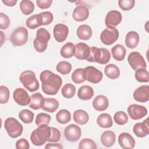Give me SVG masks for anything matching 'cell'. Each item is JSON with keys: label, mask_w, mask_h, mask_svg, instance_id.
Wrapping results in <instances>:
<instances>
[{"label": "cell", "mask_w": 149, "mask_h": 149, "mask_svg": "<svg viewBox=\"0 0 149 149\" xmlns=\"http://www.w3.org/2000/svg\"><path fill=\"white\" fill-rule=\"evenodd\" d=\"M42 91L47 95L56 94L62 84V78L49 70H45L40 73Z\"/></svg>", "instance_id": "obj_1"}, {"label": "cell", "mask_w": 149, "mask_h": 149, "mask_svg": "<svg viewBox=\"0 0 149 149\" xmlns=\"http://www.w3.org/2000/svg\"><path fill=\"white\" fill-rule=\"evenodd\" d=\"M50 135L51 127L48 125H41L32 132L30 140L34 146H41L48 141Z\"/></svg>", "instance_id": "obj_2"}, {"label": "cell", "mask_w": 149, "mask_h": 149, "mask_svg": "<svg viewBox=\"0 0 149 149\" xmlns=\"http://www.w3.org/2000/svg\"><path fill=\"white\" fill-rule=\"evenodd\" d=\"M110 59L111 53L107 48L91 47L90 55L86 61L105 65L109 61Z\"/></svg>", "instance_id": "obj_3"}, {"label": "cell", "mask_w": 149, "mask_h": 149, "mask_svg": "<svg viewBox=\"0 0 149 149\" xmlns=\"http://www.w3.org/2000/svg\"><path fill=\"white\" fill-rule=\"evenodd\" d=\"M19 80L23 86L30 92H34L39 88V82L36 74L31 70H27L22 72Z\"/></svg>", "instance_id": "obj_4"}, {"label": "cell", "mask_w": 149, "mask_h": 149, "mask_svg": "<svg viewBox=\"0 0 149 149\" xmlns=\"http://www.w3.org/2000/svg\"><path fill=\"white\" fill-rule=\"evenodd\" d=\"M4 127L8 135L13 139L20 136L23 130L22 125L16 119L12 117L8 118L5 120Z\"/></svg>", "instance_id": "obj_5"}, {"label": "cell", "mask_w": 149, "mask_h": 149, "mask_svg": "<svg viewBox=\"0 0 149 149\" xmlns=\"http://www.w3.org/2000/svg\"><path fill=\"white\" fill-rule=\"evenodd\" d=\"M28 31L24 27H17L10 36V42L14 46H22L28 40Z\"/></svg>", "instance_id": "obj_6"}, {"label": "cell", "mask_w": 149, "mask_h": 149, "mask_svg": "<svg viewBox=\"0 0 149 149\" xmlns=\"http://www.w3.org/2000/svg\"><path fill=\"white\" fill-rule=\"evenodd\" d=\"M119 36V31L116 28L107 26L101 32L100 34V40L104 44L110 45L118 40Z\"/></svg>", "instance_id": "obj_7"}, {"label": "cell", "mask_w": 149, "mask_h": 149, "mask_svg": "<svg viewBox=\"0 0 149 149\" xmlns=\"http://www.w3.org/2000/svg\"><path fill=\"white\" fill-rule=\"evenodd\" d=\"M83 74L86 80L93 84L100 82L103 77L102 73L92 66H88L83 69Z\"/></svg>", "instance_id": "obj_8"}, {"label": "cell", "mask_w": 149, "mask_h": 149, "mask_svg": "<svg viewBox=\"0 0 149 149\" xmlns=\"http://www.w3.org/2000/svg\"><path fill=\"white\" fill-rule=\"evenodd\" d=\"M127 61L131 68L134 70L140 68H146L147 67L143 56L139 52L133 51L130 53L127 57Z\"/></svg>", "instance_id": "obj_9"}, {"label": "cell", "mask_w": 149, "mask_h": 149, "mask_svg": "<svg viewBox=\"0 0 149 149\" xmlns=\"http://www.w3.org/2000/svg\"><path fill=\"white\" fill-rule=\"evenodd\" d=\"M81 129L79 126L75 124H70L64 130L65 139L70 142L77 141L81 137Z\"/></svg>", "instance_id": "obj_10"}, {"label": "cell", "mask_w": 149, "mask_h": 149, "mask_svg": "<svg viewBox=\"0 0 149 149\" xmlns=\"http://www.w3.org/2000/svg\"><path fill=\"white\" fill-rule=\"evenodd\" d=\"M129 116L133 120H139L147 114V109L138 104H132L127 109Z\"/></svg>", "instance_id": "obj_11"}, {"label": "cell", "mask_w": 149, "mask_h": 149, "mask_svg": "<svg viewBox=\"0 0 149 149\" xmlns=\"http://www.w3.org/2000/svg\"><path fill=\"white\" fill-rule=\"evenodd\" d=\"M13 98L14 101L20 106H26L30 101V97L27 91L22 88H17L13 91Z\"/></svg>", "instance_id": "obj_12"}, {"label": "cell", "mask_w": 149, "mask_h": 149, "mask_svg": "<svg viewBox=\"0 0 149 149\" xmlns=\"http://www.w3.org/2000/svg\"><path fill=\"white\" fill-rule=\"evenodd\" d=\"M69 33V28L67 26L63 24L58 23L56 24L53 29V34L55 40L62 42L66 40Z\"/></svg>", "instance_id": "obj_13"}, {"label": "cell", "mask_w": 149, "mask_h": 149, "mask_svg": "<svg viewBox=\"0 0 149 149\" xmlns=\"http://www.w3.org/2000/svg\"><path fill=\"white\" fill-rule=\"evenodd\" d=\"M122 19V16L120 12L112 10L108 12L105 18V24L107 26L115 27L119 24Z\"/></svg>", "instance_id": "obj_14"}, {"label": "cell", "mask_w": 149, "mask_h": 149, "mask_svg": "<svg viewBox=\"0 0 149 149\" xmlns=\"http://www.w3.org/2000/svg\"><path fill=\"white\" fill-rule=\"evenodd\" d=\"M90 47L86 43L79 42L75 45L74 56L79 60H87L90 55Z\"/></svg>", "instance_id": "obj_15"}, {"label": "cell", "mask_w": 149, "mask_h": 149, "mask_svg": "<svg viewBox=\"0 0 149 149\" xmlns=\"http://www.w3.org/2000/svg\"><path fill=\"white\" fill-rule=\"evenodd\" d=\"M133 96L137 102H147L149 100V86L148 85L140 86L134 91Z\"/></svg>", "instance_id": "obj_16"}, {"label": "cell", "mask_w": 149, "mask_h": 149, "mask_svg": "<svg viewBox=\"0 0 149 149\" xmlns=\"http://www.w3.org/2000/svg\"><path fill=\"white\" fill-rule=\"evenodd\" d=\"M118 143L121 148L130 149L134 147L136 143L133 136L127 132H123L119 134Z\"/></svg>", "instance_id": "obj_17"}, {"label": "cell", "mask_w": 149, "mask_h": 149, "mask_svg": "<svg viewBox=\"0 0 149 149\" xmlns=\"http://www.w3.org/2000/svg\"><path fill=\"white\" fill-rule=\"evenodd\" d=\"M72 16L77 22H83L89 16L88 8L83 5H77L73 11Z\"/></svg>", "instance_id": "obj_18"}, {"label": "cell", "mask_w": 149, "mask_h": 149, "mask_svg": "<svg viewBox=\"0 0 149 149\" xmlns=\"http://www.w3.org/2000/svg\"><path fill=\"white\" fill-rule=\"evenodd\" d=\"M133 132L134 134L140 138L146 137L149 134V127L148 123V118L142 122L136 123L133 127Z\"/></svg>", "instance_id": "obj_19"}, {"label": "cell", "mask_w": 149, "mask_h": 149, "mask_svg": "<svg viewBox=\"0 0 149 149\" xmlns=\"http://www.w3.org/2000/svg\"><path fill=\"white\" fill-rule=\"evenodd\" d=\"M93 108L98 111H104L109 106V101L107 97L104 95H97L93 101Z\"/></svg>", "instance_id": "obj_20"}, {"label": "cell", "mask_w": 149, "mask_h": 149, "mask_svg": "<svg viewBox=\"0 0 149 149\" xmlns=\"http://www.w3.org/2000/svg\"><path fill=\"white\" fill-rule=\"evenodd\" d=\"M45 98L40 93H36L30 96V101L29 106L30 108L37 110L42 108L44 105Z\"/></svg>", "instance_id": "obj_21"}, {"label": "cell", "mask_w": 149, "mask_h": 149, "mask_svg": "<svg viewBox=\"0 0 149 149\" xmlns=\"http://www.w3.org/2000/svg\"><path fill=\"white\" fill-rule=\"evenodd\" d=\"M100 140L103 146L107 147H111L115 143V133L112 130H105L102 133Z\"/></svg>", "instance_id": "obj_22"}, {"label": "cell", "mask_w": 149, "mask_h": 149, "mask_svg": "<svg viewBox=\"0 0 149 149\" xmlns=\"http://www.w3.org/2000/svg\"><path fill=\"white\" fill-rule=\"evenodd\" d=\"M139 40L140 37L139 34L136 31H130L126 35L125 44L128 48L133 49L138 45Z\"/></svg>", "instance_id": "obj_23"}, {"label": "cell", "mask_w": 149, "mask_h": 149, "mask_svg": "<svg viewBox=\"0 0 149 149\" xmlns=\"http://www.w3.org/2000/svg\"><path fill=\"white\" fill-rule=\"evenodd\" d=\"M76 34L79 38L83 40H88L91 37L93 31L88 25L81 24L78 27L76 30Z\"/></svg>", "instance_id": "obj_24"}, {"label": "cell", "mask_w": 149, "mask_h": 149, "mask_svg": "<svg viewBox=\"0 0 149 149\" xmlns=\"http://www.w3.org/2000/svg\"><path fill=\"white\" fill-rule=\"evenodd\" d=\"M94 95L93 88L87 85H84L79 88L77 92L78 97L82 100H90Z\"/></svg>", "instance_id": "obj_25"}, {"label": "cell", "mask_w": 149, "mask_h": 149, "mask_svg": "<svg viewBox=\"0 0 149 149\" xmlns=\"http://www.w3.org/2000/svg\"><path fill=\"white\" fill-rule=\"evenodd\" d=\"M111 52L113 58L118 61H123L126 54V50L125 47L121 44H116L111 48Z\"/></svg>", "instance_id": "obj_26"}, {"label": "cell", "mask_w": 149, "mask_h": 149, "mask_svg": "<svg viewBox=\"0 0 149 149\" xmlns=\"http://www.w3.org/2000/svg\"><path fill=\"white\" fill-rule=\"evenodd\" d=\"M42 18L41 15L36 14L29 17L26 22V26L30 29H35L42 25Z\"/></svg>", "instance_id": "obj_27"}, {"label": "cell", "mask_w": 149, "mask_h": 149, "mask_svg": "<svg viewBox=\"0 0 149 149\" xmlns=\"http://www.w3.org/2000/svg\"><path fill=\"white\" fill-rule=\"evenodd\" d=\"M74 121L79 125H84L89 120V116L87 112L83 109H77L73 114Z\"/></svg>", "instance_id": "obj_28"}, {"label": "cell", "mask_w": 149, "mask_h": 149, "mask_svg": "<svg viewBox=\"0 0 149 149\" xmlns=\"http://www.w3.org/2000/svg\"><path fill=\"white\" fill-rule=\"evenodd\" d=\"M97 123L100 127L102 128H109L113 125L112 117L107 113L100 114L97 119Z\"/></svg>", "instance_id": "obj_29"}, {"label": "cell", "mask_w": 149, "mask_h": 149, "mask_svg": "<svg viewBox=\"0 0 149 149\" xmlns=\"http://www.w3.org/2000/svg\"><path fill=\"white\" fill-rule=\"evenodd\" d=\"M104 73L105 75L111 79H116L120 76L119 68L116 65L112 63L105 66Z\"/></svg>", "instance_id": "obj_30"}, {"label": "cell", "mask_w": 149, "mask_h": 149, "mask_svg": "<svg viewBox=\"0 0 149 149\" xmlns=\"http://www.w3.org/2000/svg\"><path fill=\"white\" fill-rule=\"evenodd\" d=\"M59 102L53 98H45V101L42 109L48 112H54L59 107Z\"/></svg>", "instance_id": "obj_31"}, {"label": "cell", "mask_w": 149, "mask_h": 149, "mask_svg": "<svg viewBox=\"0 0 149 149\" xmlns=\"http://www.w3.org/2000/svg\"><path fill=\"white\" fill-rule=\"evenodd\" d=\"M75 45L72 42H68L63 45L60 51L61 55L65 58H70L74 56Z\"/></svg>", "instance_id": "obj_32"}, {"label": "cell", "mask_w": 149, "mask_h": 149, "mask_svg": "<svg viewBox=\"0 0 149 149\" xmlns=\"http://www.w3.org/2000/svg\"><path fill=\"white\" fill-rule=\"evenodd\" d=\"M51 38L50 33L44 28H40L36 32V38L37 41L44 44H47Z\"/></svg>", "instance_id": "obj_33"}, {"label": "cell", "mask_w": 149, "mask_h": 149, "mask_svg": "<svg viewBox=\"0 0 149 149\" xmlns=\"http://www.w3.org/2000/svg\"><path fill=\"white\" fill-rule=\"evenodd\" d=\"M56 121L61 124H66L71 120L70 112L65 109H61L56 115Z\"/></svg>", "instance_id": "obj_34"}, {"label": "cell", "mask_w": 149, "mask_h": 149, "mask_svg": "<svg viewBox=\"0 0 149 149\" xmlns=\"http://www.w3.org/2000/svg\"><path fill=\"white\" fill-rule=\"evenodd\" d=\"M20 9L24 15H29L34 11V5L33 2L30 0H23L20 3Z\"/></svg>", "instance_id": "obj_35"}, {"label": "cell", "mask_w": 149, "mask_h": 149, "mask_svg": "<svg viewBox=\"0 0 149 149\" xmlns=\"http://www.w3.org/2000/svg\"><path fill=\"white\" fill-rule=\"evenodd\" d=\"M76 91V89L74 85L70 83H66L62 87L61 89V93L65 98L69 99L74 97Z\"/></svg>", "instance_id": "obj_36"}, {"label": "cell", "mask_w": 149, "mask_h": 149, "mask_svg": "<svg viewBox=\"0 0 149 149\" xmlns=\"http://www.w3.org/2000/svg\"><path fill=\"white\" fill-rule=\"evenodd\" d=\"M34 113L27 109H22L19 113V117L20 119L24 123L29 124L31 123L34 119Z\"/></svg>", "instance_id": "obj_37"}, {"label": "cell", "mask_w": 149, "mask_h": 149, "mask_svg": "<svg viewBox=\"0 0 149 149\" xmlns=\"http://www.w3.org/2000/svg\"><path fill=\"white\" fill-rule=\"evenodd\" d=\"M136 80L140 83H147L149 80L148 72L146 68H140L136 70L134 74Z\"/></svg>", "instance_id": "obj_38"}, {"label": "cell", "mask_w": 149, "mask_h": 149, "mask_svg": "<svg viewBox=\"0 0 149 149\" xmlns=\"http://www.w3.org/2000/svg\"><path fill=\"white\" fill-rule=\"evenodd\" d=\"M72 69L71 63L66 61H61L58 63L56 66V70L62 74H69Z\"/></svg>", "instance_id": "obj_39"}, {"label": "cell", "mask_w": 149, "mask_h": 149, "mask_svg": "<svg viewBox=\"0 0 149 149\" xmlns=\"http://www.w3.org/2000/svg\"><path fill=\"white\" fill-rule=\"evenodd\" d=\"M115 122L119 125H124L128 121V116L124 111H118L113 115Z\"/></svg>", "instance_id": "obj_40"}, {"label": "cell", "mask_w": 149, "mask_h": 149, "mask_svg": "<svg viewBox=\"0 0 149 149\" xmlns=\"http://www.w3.org/2000/svg\"><path fill=\"white\" fill-rule=\"evenodd\" d=\"M51 121V116L46 113L41 112L38 113L36 118L35 123L37 126L41 125H48Z\"/></svg>", "instance_id": "obj_41"}, {"label": "cell", "mask_w": 149, "mask_h": 149, "mask_svg": "<svg viewBox=\"0 0 149 149\" xmlns=\"http://www.w3.org/2000/svg\"><path fill=\"white\" fill-rule=\"evenodd\" d=\"M83 68H78L74 70V71L72 73L71 76V79L74 83L80 84L86 81V80L83 77Z\"/></svg>", "instance_id": "obj_42"}, {"label": "cell", "mask_w": 149, "mask_h": 149, "mask_svg": "<svg viewBox=\"0 0 149 149\" xmlns=\"http://www.w3.org/2000/svg\"><path fill=\"white\" fill-rule=\"evenodd\" d=\"M78 147L79 148H80V149H84V148L95 149L97 148V147L96 143L94 140H93L91 139L86 138V139H82L80 141Z\"/></svg>", "instance_id": "obj_43"}, {"label": "cell", "mask_w": 149, "mask_h": 149, "mask_svg": "<svg viewBox=\"0 0 149 149\" xmlns=\"http://www.w3.org/2000/svg\"><path fill=\"white\" fill-rule=\"evenodd\" d=\"M135 5L134 0H119L118 1V5L119 8L124 11L131 10Z\"/></svg>", "instance_id": "obj_44"}, {"label": "cell", "mask_w": 149, "mask_h": 149, "mask_svg": "<svg viewBox=\"0 0 149 149\" xmlns=\"http://www.w3.org/2000/svg\"><path fill=\"white\" fill-rule=\"evenodd\" d=\"M10 96V92L9 88L5 86H0V103L5 104L6 103Z\"/></svg>", "instance_id": "obj_45"}, {"label": "cell", "mask_w": 149, "mask_h": 149, "mask_svg": "<svg viewBox=\"0 0 149 149\" xmlns=\"http://www.w3.org/2000/svg\"><path fill=\"white\" fill-rule=\"evenodd\" d=\"M61 137V134L60 131L54 127H51V135L48 140L49 142L56 143L58 142Z\"/></svg>", "instance_id": "obj_46"}, {"label": "cell", "mask_w": 149, "mask_h": 149, "mask_svg": "<svg viewBox=\"0 0 149 149\" xmlns=\"http://www.w3.org/2000/svg\"><path fill=\"white\" fill-rule=\"evenodd\" d=\"M40 14L41 15L42 18V26L48 25L53 22L54 16L51 12L47 11L40 13Z\"/></svg>", "instance_id": "obj_47"}, {"label": "cell", "mask_w": 149, "mask_h": 149, "mask_svg": "<svg viewBox=\"0 0 149 149\" xmlns=\"http://www.w3.org/2000/svg\"><path fill=\"white\" fill-rule=\"evenodd\" d=\"M10 25V19L8 15L1 12L0 13V29L2 30L7 29Z\"/></svg>", "instance_id": "obj_48"}, {"label": "cell", "mask_w": 149, "mask_h": 149, "mask_svg": "<svg viewBox=\"0 0 149 149\" xmlns=\"http://www.w3.org/2000/svg\"><path fill=\"white\" fill-rule=\"evenodd\" d=\"M29 143L26 139H20L16 142V148L17 149H29Z\"/></svg>", "instance_id": "obj_49"}, {"label": "cell", "mask_w": 149, "mask_h": 149, "mask_svg": "<svg viewBox=\"0 0 149 149\" xmlns=\"http://www.w3.org/2000/svg\"><path fill=\"white\" fill-rule=\"evenodd\" d=\"M52 3V0H37V5L42 9L49 8Z\"/></svg>", "instance_id": "obj_50"}, {"label": "cell", "mask_w": 149, "mask_h": 149, "mask_svg": "<svg viewBox=\"0 0 149 149\" xmlns=\"http://www.w3.org/2000/svg\"><path fill=\"white\" fill-rule=\"evenodd\" d=\"M33 45L35 49L38 52H43L45 51L47 48V44H44L41 42H39L36 40V39L34 40Z\"/></svg>", "instance_id": "obj_51"}, {"label": "cell", "mask_w": 149, "mask_h": 149, "mask_svg": "<svg viewBox=\"0 0 149 149\" xmlns=\"http://www.w3.org/2000/svg\"><path fill=\"white\" fill-rule=\"evenodd\" d=\"M45 148L46 149H58V148H63L62 146L59 143H47L45 146Z\"/></svg>", "instance_id": "obj_52"}, {"label": "cell", "mask_w": 149, "mask_h": 149, "mask_svg": "<svg viewBox=\"0 0 149 149\" xmlns=\"http://www.w3.org/2000/svg\"><path fill=\"white\" fill-rule=\"evenodd\" d=\"M16 0H2V2L6 6H13L17 3Z\"/></svg>", "instance_id": "obj_53"}, {"label": "cell", "mask_w": 149, "mask_h": 149, "mask_svg": "<svg viewBox=\"0 0 149 149\" xmlns=\"http://www.w3.org/2000/svg\"><path fill=\"white\" fill-rule=\"evenodd\" d=\"M0 33H1V46H2L5 40V36L2 31H0Z\"/></svg>", "instance_id": "obj_54"}]
</instances>
